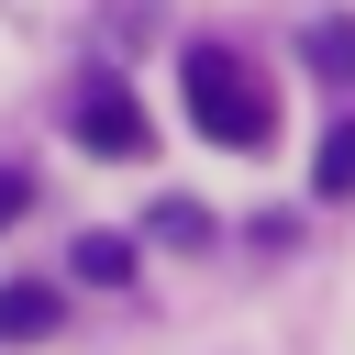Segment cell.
<instances>
[{"label":"cell","mask_w":355,"mask_h":355,"mask_svg":"<svg viewBox=\"0 0 355 355\" xmlns=\"http://www.w3.org/2000/svg\"><path fill=\"white\" fill-rule=\"evenodd\" d=\"M311 189H322V200H355V122H344V133H322V155H311Z\"/></svg>","instance_id":"6"},{"label":"cell","mask_w":355,"mask_h":355,"mask_svg":"<svg viewBox=\"0 0 355 355\" xmlns=\"http://www.w3.org/2000/svg\"><path fill=\"white\" fill-rule=\"evenodd\" d=\"M300 55H311V78L355 89V22H344V11H333V22H311V33H300Z\"/></svg>","instance_id":"4"},{"label":"cell","mask_w":355,"mask_h":355,"mask_svg":"<svg viewBox=\"0 0 355 355\" xmlns=\"http://www.w3.org/2000/svg\"><path fill=\"white\" fill-rule=\"evenodd\" d=\"M133 266H144V255H133L122 233H78V277H100V288H122Z\"/></svg>","instance_id":"5"},{"label":"cell","mask_w":355,"mask_h":355,"mask_svg":"<svg viewBox=\"0 0 355 355\" xmlns=\"http://www.w3.org/2000/svg\"><path fill=\"white\" fill-rule=\"evenodd\" d=\"M55 333V288L44 277H0V344H44Z\"/></svg>","instance_id":"3"},{"label":"cell","mask_w":355,"mask_h":355,"mask_svg":"<svg viewBox=\"0 0 355 355\" xmlns=\"http://www.w3.org/2000/svg\"><path fill=\"white\" fill-rule=\"evenodd\" d=\"M78 144L89 155H144V100L133 89H89L78 100Z\"/></svg>","instance_id":"2"},{"label":"cell","mask_w":355,"mask_h":355,"mask_svg":"<svg viewBox=\"0 0 355 355\" xmlns=\"http://www.w3.org/2000/svg\"><path fill=\"white\" fill-rule=\"evenodd\" d=\"M22 200H33V189H22L11 166H0V222H22Z\"/></svg>","instance_id":"7"},{"label":"cell","mask_w":355,"mask_h":355,"mask_svg":"<svg viewBox=\"0 0 355 355\" xmlns=\"http://www.w3.org/2000/svg\"><path fill=\"white\" fill-rule=\"evenodd\" d=\"M189 122L211 133V144H233V155H255L266 133H277V100L255 89V67L233 55V44H189Z\"/></svg>","instance_id":"1"}]
</instances>
